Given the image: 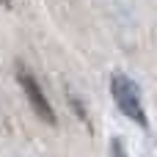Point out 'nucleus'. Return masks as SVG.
Listing matches in <instances>:
<instances>
[{"mask_svg": "<svg viewBox=\"0 0 157 157\" xmlns=\"http://www.w3.org/2000/svg\"><path fill=\"white\" fill-rule=\"evenodd\" d=\"M110 94H113L116 105L121 108V113L127 119H132L144 130L149 127V119H146V110H144V102H141V88L124 72H113L110 75Z\"/></svg>", "mask_w": 157, "mask_h": 157, "instance_id": "f257e3e1", "label": "nucleus"}, {"mask_svg": "<svg viewBox=\"0 0 157 157\" xmlns=\"http://www.w3.org/2000/svg\"><path fill=\"white\" fill-rule=\"evenodd\" d=\"M17 83H19V88L25 91V99H28V105L33 108V113H36V116H39L44 124L55 127V124H58L55 108L50 105V99H47V94L41 91L39 80L33 77V72H30L25 63H17Z\"/></svg>", "mask_w": 157, "mask_h": 157, "instance_id": "f03ea898", "label": "nucleus"}, {"mask_svg": "<svg viewBox=\"0 0 157 157\" xmlns=\"http://www.w3.org/2000/svg\"><path fill=\"white\" fill-rule=\"evenodd\" d=\"M110 155L113 157H127L124 155V146H121V141L116 138V141H110Z\"/></svg>", "mask_w": 157, "mask_h": 157, "instance_id": "7ed1b4c3", "label": "nucleus"}, {"mask_svg": "<svg viewBox=\"0 0 157 157\" xmlns=\"http://www.w3.org/2000/svg\"><path fill=\"white\" fill-rule=\"evenodd\" d=\"M0 3H3V6H6V8H11V0H0Z\"/></svg>", "mask_w": 157, "mask_h": 157, "instance_id": "20e7f679", "label": "nucleus"}]
</instances>
